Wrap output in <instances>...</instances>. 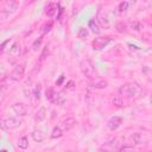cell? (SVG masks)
I'll return each instance as SVG.
<instances>
[{"label":"cell","instance_id":"23","mask_svg":"<svg viewBox=\"0 0 152 152\" xmlns=\"http://www.w3.org/2000/svg\"><path fill=\"white\" fill-rule=\"evenodd\" d=\"M52 25H53V24H52V21H48V23H45V24L42 26V30H40V31H42V33H43V34H45V33L50 32V30L52 28Z\"/></svg>","mask_w":152,"mask_h":152},{"label":"cell","instance_id":"10","mask_svg":"<svg viewBox=\"0 0 152 152\" xmlns=\"http://www.w3.org/2000/svg\"><path fill=\"white\" fill-rule=\"evenodd\" d=\"M12 109H13V112H14L15 114H18V115H20V116H25V115L27 114V107H26L24 103H21V102L14 103V104L12 106Z\"/></svg>","mask_w":152,"mask_h":152},{"label":"cell","instance_id":"8","mask_svg":"<svg viewBox=\"0 0 152 152\" xmlns=\"http://www.w3.org/2000/svg\"><path fill=\"white\" fill-rule=\"evenodd\" d=\"M132 139H133V141H134L135 144L141 145V144H146V142H148L151 138H150V135L146 134V133L137 132V133H134V134L132 135Z\"/></svg>","mask_w":152,"mask_h":152},{"label":"cell","instance_id":"29","mask_svg":"<svg viewBox=\"0 0 152 152\" xmlns=\"http://www.w3.org/2000/svg\"><path fill=\"white\" fill-rule=\"evenodd\" d=\"M33 95H34V99H39V96H40V86L38 84L36 88H34V90H33Z\"/></svg>","mask_w":152,"mask_h":152},{"label":"cell","instance_id":"13","mask_svg":"<svg viewBox=\"0 0 152 152\" xmlns=\"http://www.w3.org/2000/svg\"><path fill=\"white\" fill-rule=\"evenodd\" d=\"M8 52H10V55H11L12 57H18V56H20V53H21V46H20V44H19V43H14V44L11 46V49L8 50Z\"/></svg>","mask_w":152,"mask_h":152},{"label":"cell","instance_id":"2","mask_svg":"<svg viewBox=\"0 0 152 152\" xmlns=\"http://www.w3.org/2000/svg\"><path fill=\"white\" fill-rule=\"evenodd\" d=\"M119 91H120L121 97H133V96L138 95L141 91V89L137 83H127V84L122 86Z\"/></svg>","mask_w":152,"mask_h":152},{"label":"cell","instance_id":"7","mask_svg":"<svg viewBox=\"0 0 152 152\" xmlns=\"http://www.w3.org/2000/svg\"><path fill=\"white\" fill-rule=\"evenodd\" d=\"M17 8H18V1L17 0H7L2 7V13L6 15H10L13 12H15Z\"/></svg>","mask_w":152,"mask_h":152},{"label":"cell","instance_id":"22","mask_svg":"<svg viewBox=\"0 0 152 152\" xmlns=\"http://www.w3.org/2000/svg\"><path fill=\"white\" fill-rule=\"evenodd\" d=\"M97 19H99V21H97V23H100L102 26H104V27H109V21H108V19H107L106 17H103L101 13H99Z\"/></svg>","mask_w":152,"mask_h":152},{"label":"cell","instance_id":"6","mask_svg":"<svg viewBox=\"0 0 152 152\" xmlns=\"http://www.w3.org/2000/svg\"><path fill=\"white\" fill-rule=\"evenodd\" d=\"M24 74H25V66L23 64H17L10 74V78L13 81H20L24 77Z\"/></svg>","mask_w":152,"mask_h":152},{"label":"cell","instance_id":"17","mask_svg":"<svg viewBox=\"0 0 152 152\" xmlns=\"http://www.w3.org/2000/svg\"><path fill=\"white\" fill-rule=\"evenodd\" d=\"M32 138H33V140L36 142H42L44 140L45 135H44V133L42 131H33L32 132Z\"/></svg>","mask_w":152,"mask_h":152},{"label":"cell","instance_id":"25","mask_svg":"<svg viewBox=\"0 0 152 152\" xmlns=\"http://www.w3.org/2000/svg\"><path fill=\"white\" fill-rule=\"evenodd\" d=\"M116 31L118 32H120V33H124V32H126L127 31V26H126V24L125 23H118L116 24Z\"/></svg>","mask_w":152,"mask_h":152},{"label":"cell","instance_id":"28","mask_svg":"<svg viewBox=\"0 0 152 152\" xmlns=\"http://www.w3.org/2000/svg\"><path fill=\"white\" fill-rule=\"evenodd\" d=\"M131 26H132V28H134L135 31H139V30L141 28V24H140L139 21H132V23H131Z\"/></svg>","mask_w":152,"mask_h":152},{"label":"cell","instance_id":"3","mask_svg":"<svg viewBox=\"0 0 152 152\" xmlns=\"http://www.w3.org/2000/svg\"><path fill=\"white\" fill-rule=\"evenodd\" d=\"M80 68H81L82 74H83L86 77H88V78H90V80H93V78L96 77V70H95V68L93 66V64H91V62H90L89 59H83V61H81Z\"/></svg>","mask_w":152,"mask_h":152},{"label":"cell","instance_id":"33","mask_svg":"<svg viewBox=\"0 0 152 152\" xmlns=\"http://www.w3.org/2000/svg\"><path fill=\"white\" fill-rule=\"evenodd\" d=\"M65 88H66V89H74V82H72V81H69Z\"/></svg>","mask_w":152,"mask_h":152},{"label":"cell","instance_id":"9","mask_svg":"<svg viewBox=\"0 0 152 152\" xmlns=\"http://www.w3.org/2000/svg\"><path fill=\"white\" fill-rule=\"evenodd\" d=\"M121 124H122V119L120 116H113V118H110L108 120L107 126H108V128L110 131H115L121 126Z\"/></svg>","mask_w":152,"mask_h":152},{"label":"cell","instance_id":"30","mask_svg":"<svg viewBox=\"0 0 152 152\" xmlns=\"http://www.w3.org/2000/svg\"><path fill=\"white\" fill-rule=\"evenodd\" d=\"M53 95H55V90H53L52 88H49V89L46 90V99L51 101V99H52Z\"/></svg>","mask_w":152,"mask_h":152},{"label":"cell","instance_id":"18","mask_svg":"<svg viewBox=\"0 0 152 152\" xmlns=\"http://www.w3.org/2000/svg\"><path fill=\"white\" fill-rule=\"evenodd\" d=\"M51 102H53L55 104H63L64 102H65V99L61 95V94H57V93H55V95L52 96V99H51Z\"/></svg>","mask_w":152,"mask_h":152},{"label":"cell","instance_id":"14","mask_svg":"<svg viewBox=\"0 0 152 152\" xmlns=\"http://www.w3.org/2000/svg\"><path fill=\"white\" fill-rule=\"evenodd\" d=\"M45 116H46V109H45L44 107H42V108H39V109L37 110V113H36V115H34V119H36V121L40 122V121H43V120L45 119Z\"/></svg>","mask_w":152,"mask_h":152},{"label":"cell","instance_id":"16","mask_svg":"<svg viewBox=\"0 0 152 152\" xmlns=\"http://www.w3.org/2000/svg\"><path fill=\"white\" fill-rule=\"evenodd\" d=\"M89 28H91V31H93L94 33H96V34H99V33L101 32L100 25H99L97 20H95V19H91V20L89 21Z\"/></svg>","mask_w":152,"mask_h":152},{"label":"cell","instance_id":"1","mask_svg":"<svg viewBox=\"0 0 152 152\" xmlns=\"http://www.w3.org/2000/svg\"><path fill=\"white\" fill-rule=\"evenodd\" d=\"M21 125V120L12 116H1L0 118V128L4 131H12L18 128Z\"/></svg>","mask_w":152,"mask_h":152},{"label":"cell","instance_id":"24","mask_svg":"<svg viewBox=\"0 0 152 152\" xmlns=\"http://www.w3.org/2000/svg\"><path fill=\"white\" fill-rule=\"evenodd\" d=\"M113 103H114L116 107H121V106L124 104V101H122V97H121L120 94H119V95H115V96L113 97Z\"/></svg>","mask_w":152,"mask_h":152},{"label":"cell","instance_id":"31","mask_svg":"<svg viewBox=\"0 0 152 152\" xmlns=\"http://www.w3.org/2000/svg\"><path fill=\"white\" fill-rule=\"evenodd\" d=\"M132 150H134L132 145H121L119 148V151H132Z\"/></svg>","mask_w":152,"mask_h":152},{"label":"cell","instance_id":"15","mask_svg":"<svg viewBox=\"0 0 152 152\" xmlns=\"http://www.w3.org/2000/svg\"><path fill=\"white\" fill-rule=\"evenodd\" d=\"M56 11H57V5L56 4H49L46 7H45V14L48 15V17H52L55 13H56Z\"/></svg>","mask_w":152,"mask_h":152},{"label":"cell","instance_id":"32","mask_svg":"<svg viewBox=\"0 0 152 152\" xmlns=\"http://www.w3.org/2000/svg\"><path fill=\"white\" fill-rule=\"evenodd\" d=\"M5 86H2V84H0V101L4 99V94H5Z\"/></svg>","mask_w":152,"mask_h":152},{"label":"cell","instance_id":"5","mask_svg":"<svg viewBox=\"0 0 152 152\" xmlns=\"http://www.w3.org/2000/svg\"><path fill=\"white\" fill-rule=\"evenodd\" d=\"M112 42V38L106 36V37H99V38H95L91 43V46L94 50H102L103 48H106L109 43Z\"/></svg>","mask_w":152,"mask_h":152},{"label":"cell","instance_id":"20","mask_svg":"<svg viewBox=\"0 0 152 152\" xmlns=\"http://www.w3.org/2000/svg\"><path fill=\"white\" fill-rule=\"evenodd\" d=\"M77 36H78V38H80V39L84 40V39H87V38H88V36H89V32H88V30H87L86 27H80Z\"/></svg>","mask_w":152,"mask_h":152},{"label":"cell","instance_id":"4","mask_svg":"<svg viewBox=\"0 0 152 152\" xmlns=\"http://www.w3.org/2000/svg\"><path fill=\"white\" fill-rule=\"evenodd\" d=\"M124 137H115L113 139H110L109 141H107L104 145H102L100 147L101 151H116L120 148V146L124 144Z\"/></svg>","mask_w":152,"mask_h":152},{"label":"cell","instance_id":"34","mask_svg":"<svg viewBox=\"0 0 152 152\" xmlns=\"http://www.w3.org/2000/svg\"><path fill=\"white\" fill-rule=\"evenodd\" d=\"M46 53H48V46H46V48H44V51H43V53H42V59H44V58H45Z\"/></svg>","mask_w":152,"mask_h":152},{"label":"cell","instance_id":"11","mask_svg":"<svg viewBox=\"0 0 152 152\" xmlns=\"http://www.w3.org/2000/svg\"><path fill=\"white\" fill-rule=\"evenodd\" d=\"M89 86L91 88H95V89H103V88H106L108 86V83H107V81H104L102 78L95 77V78H93V81H90Z\"/></svg>","mask_w":152,"mask_h":152},{"label":"cell","instance_id":"36","mask_svg":"<svg viewBox=\"0 0 152 152\" xmlns=\"http://www.w3.org/2000/svg\"><path fill=\"white\" fill-rule=\"evenodd\" d=\"M27 1H33V0H27Z\"/></svg>","mask_w":152,"mask_h":152},{"label":"cell","instance_id":"26","mask_svg":"<svg viewBox=\"0 0 152 152\" xmlns=\"http://www.w3.org/2000/svg\"><path fill=\"white\" fill-rule=\"evenodd\" d=\"M40 45H42V37H39L38 39H36V40L33 42V44H32V50H33V51H38V49L40 48Z\"/></svg>","mask_w":152,"mask_h":152},{"label":"cell","instance_id":"12","mask_svg":"<svg viewBox=\"0 0 152 152\" xmlns=\"http://www.w3.org/2000/svg\"><path fill=\"white\" fill-rule=\"evenodd\" d=\"M76 125H77V121H76L74 118H66V119L63 120V122H62V127H63L64 131H70V129H72Z\"/></svg>","mask_w":152,"mask_h":152},{"label":"cell","instance_id":"21","mask_svg":"<svg viewBox=\"0 0 152 152\" xmlns=\"http://www.w3.org/2000/svg\"><path fill=\"white\" fill-rule=\"evenodd\" d=\"M63 135V132H62V129L59 128V127H53V129H52V132H51V138H53V139H56V138H61Z\"/></svg>","mask_w":152,"mask_h":152},{"label":"cell","instance_id":"19","mask_svg":"<svg viewBox=\"0 0 152 152\" xmlns=\"http://www.w3.org/2000/svg\"><path fill=\"white\" fill-rule=\"evenodd\" d=\"M18 147L21 148V150H26L28 147V140L26 137H21L19 140H18Z\"/></svg>","mask_w":152,"mask_h":152},{"label":"cell","instance_id":"35","mask_svg":"<svg viewBox=\"0 0 152 152\" xmlns=\"http://www.w3.org/2000/svg\"><path fill=\"white\" fill-rule=\"evenodd\" d=\"M63 78H64V77H63V76H61V78L56 82V84H61V83H62V81H63Z\"/></svg>","mask_w":152,"mask_h":152},{"label":"cell","instance_id":"27","mask_svg":"<svg viewBox=\"0 0 152 152\" xmlns=\"http://www.w3.org/2000/svg\"><path fill=\"white\" fill-rule=\"evenodd\" d=\"M128 6H129V4H128L127 1H122V2L119 5V11H120V12H125V11L128 8Z\"/></svg>","mask_w":152,"mask_h":152}]
</instances>
